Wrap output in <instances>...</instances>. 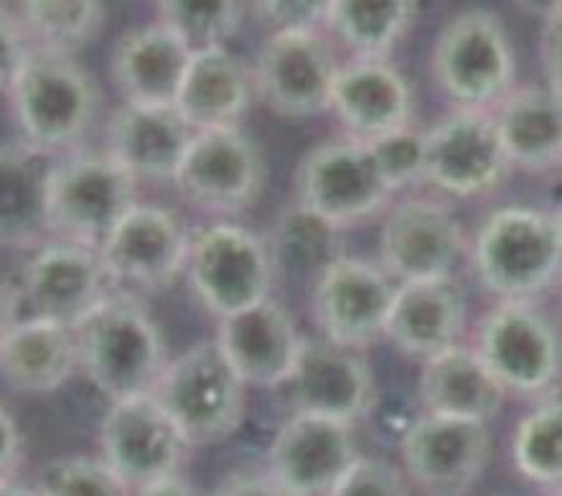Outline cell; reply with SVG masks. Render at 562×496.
Returning a JSON list of instances; mask_svg holds the SVG:
<instances>
[{
	"instance_id": "obj_1",
	"label": "cell",
	"mask_w": 562,
	"mask_h": 496,
	"mask_svg": "<svg viewBox=\"0 0 562 496\" xmlns=\"http://www.w3.org/2000/svg\"><path fill=\"white\" fill-rule=\"evenodd\" d=\"M3 92L19 140L38 154L59 158L82 148L104 105L98 79L77 56L31 52Z\"/></svg>"
},
{
	"instance_id": "obj_2",
	"label": "cell",
	"mask_w": 562,
	"mask_h": 496,
	"mask_svg": "<svg viewBox=\"0 0 562 496\" xmlns=\"http://www.w3.org/2000/svg\"><path fill=\"white\" fill-rule=\"evenodd\" d=\"M75 334L79 372L110 405L150 395L171 362L164 331L138 295L112 291Z\"/></svg>"
},
{
	"instance_id": "obj_3",
	"label": "cell",
	"mask_w": 562,
	"mask_h": 496,
	"mask_svg": "<svg viewBox=\"0 0 562 496\" xmlns=\"http://www.w3.org/2000/svg\"><path fill=\"white\" fill-rule=\"evenodd\" d=\"M140 183L108 156L79 148L52 158L44 187V235L100 250L112 229L140 204Z\"/></svg>"
},
{
	"instance_id": "obj_4",
	"label": "cell",
	"mask_w": 562,
	"mask_h": 496,
	"mask_svg": "<svg viewBox=\"0 0 562 496\" xmlns=\"http://www.w3.org/2000/svg\"><path fill=\"white\" fill-rule=\"evenodd\" d=\"M247 387L220 343H191L160 374L154 395L189 448L229 441L247 418Z\"/></svg>"
},
{
	"instance_id": "obj_5",
	"label": "cell",
	"mask_w": 562,
	"mask_h": 496,
	"mask_svg": "<svg viewBox=\"0 0 562 496\" xmlns=\"http://www.w3.org/2000/svg\"><path fill=\"white\" fill-rule=\"evenodd\" d=\"M476 278L499 301H532L562 278V235L550 212L502 206L471 243Z\"/></svg>"
},
{
	"instance_id": "obj_6",
	"label": "cell",
	"mask_w": 562,
	"mask_h": 496,
	"mask_svg": "<svg viewBox=\"0 0 562 496\" xmlns=\"http://www.w3.org/2000/svg\"><path fill=\"white\" fill-rule=\"evenodd\" d=\"M112 293L100 252L75 243L46 239L15 270L5 322L34 318L77 329Z\"/></svg>"
},
{
	"instance_id": "obj_7",
	"label": "cell",
	"mask_w": 562,
	"mask_h": 496,
	"mask_svg": "<svg viewBox=\"0 0 562 496\" xmlns=\"http://www.w3.org/2000/svg\"><path fill=\"white\" fill-rule=\"evenodd\" d=\"M514 71L509 31L484 8L453 15L432 44V82L459 110H494L514 90Z\"/></svg>"
},
{
	"instance_id": "obj_8",
	"label": "cell",
	"mask_w": 562,
	"mask_h": 496,
	"mask_svg": "<svg viewBox=\"0 0 562 496\" xmlns=\"http://www.w3.org/2000/svg\"><path fill=\"white\" fill-rule=\"evenodd\" d=\"M276 278L270 245L243 224L214 222L191 235L189 288L220 322L272 298Z\"/></svg>"
},
{
	"instance_id": "obj_9",
	"label": "cell",
	"mask_w": 562,
	"mask_h": 496,
	"mask_svg": "<svg viewBox=\"0 0 562 496\" xmlns=\"http://www.w3.org/2000/svg\"><path fill=\"white\" fill-rule=\"evenodd\" d=\"M295 204L334 229H355L387 214L395 196L384 183L369 143L324 140L295 168Z\"/></svg>"
},
{
	"instance_id": "obj_10",
	"label": "cell",
	"mask_w": 562,
	"mask_h": 496,
	"mask_svg": "<svg viewBox=\"0 0 562 496\" xmlns=\"http://www.w3.org/2000/svg\"><path fill=\"white\" fill-rule=\"evenodd\" d=\"M473 349L509 395H548L562 377V336L532 301L496 303L481 318Z\"/></svg>"
},
{
	"instance_id": "obj_11",
	"label": "cell",
	"mask_w": 562,
	"mask_h": 496,
	"mask_svg": "<svg viewBox=\"0 0 562 496\" xmlns=\"http://www.w3.org/2000/svg\"><path fill=\"white\" fill-rule=\"evenodd\" d=\"M265 156L243 127L194 133L171 187L191 210L209 217H239L260 202Z\"/></svg>"
},
{
	"instance_id": "obj_12",
	"label": "cell",
	"mask_w": 562,
	"mask_h": 496,
	"mask_svg": "<svg viewBox=\"0 0 562 496\" xmlns=\"http://www.w3.org/2000/svg\"><path fill=\"white\" fill-rule=\"evenodd\" d=\"M341 64L326 31L270 34L252 64L255 94L276 117L303 123L331 108Z\"/></svg>"
},
{
	"instance_id": "obj_13",
	"label": "cell",
	"mask_w": 562,
	"mask_h": 496,
	"mask_svg": "<svg viewBox=\"0 0 562 496\" xmlns=\"http://www.w3.org/2000/svg\"><path fill=\"white\" fill-rule=\"evenodd\" d=\"M191 232L171 210L138 204L112 229L100 247V260L112 291L154 295L187 275Z\"/></svg>"
},
{
	"instance_id": "obj_14",
	"label": "cell",
	"mask_w": 562,
	"mask_h": 496,
	"mask_svg": "<svg viewBox=\"0 0 562 496\" xmlns=\"http://www.w3.org/2000/svg\"><path fill=\"white\" fill-rule=\"evenodd\" d=\"M492 433L481 420L423 413L400 436V466L425 496H463L484 476Z\"/></svg>"
},
{
	"instance_id": "obj_15",
	"label": "cell",
	"mask_w": 562,
	"mask_h": 496,
	"mask_svg": "<svg viewBox=\"0 0 562 496\" xmlns=\"http://www.w3.org/2000/svg\"><path fill=\"white\" fill-rule=\"evenodd\" d=\"M397 283L376 262L341 255L313 278L311 316L321 339L364 351L384 336Z\"/></svg>"
},
{
	"instance_id": "obj_16",
	"label": "cell",
	"mask_w": 562,
	"mask_h": 496,
	"mask_svg": "<svg viewBox=\"0 0 562 496\" xmlns=\"http://www.w3.org/2000/svg\"><path fill=\"white\" fill-rule=\"evenodd\" d=\"M469 250L463 224L438 199H403L382 219L380 266L395 283L453 278Z\"/></svg>"
},
{
	"instance_id": "obj_17",
	"label": "cell",
	"mask_w": 562,
	"mask_h": 496,
	"mask_svg": "<svg viewBox=\"0 0 562 496\" xmlns=\"http://www.w3.org/2000/svg\"><path fill=\"white\" fill-rule=\"evenodd\" d=\"M494 115L484 110H456L425 131V183L446 196L488 194L509 173Z\"/></svg>"
},
{
	"instance_id": "obj_18",
	"label": "cell",
	"mask_w": 562,
	"mask_h": 496,
	"mask_svg": "<svg viewBox=\"0 0 562 496\" xmlns=\"http://www.w3.org/2000/svg\"><path fill=\"white\" fill-rule=\"evenodd\" d=\"M187 451L179 428L154 395L112 403L102 415L100 455L133 492L179 474Z\"/></svg>"
},
{
	"instance_id": "obj_19",
	"label": "cell",
	"mask_w": 562,
	"mask_h": 496,
	"mask_svg": "<svg viewBox=\"0 0 562 496\" xmlns=\"http://www.w3.org/2000/svg\"><path fill=\"white\" fill-rule=\"evenodd\" d=\"M283 390L291 415H318L351 426L364 420L380 397L364 351L326 339H306Z\"/></svg>"
},
{
	"instance_id": "obj_20",
	"label": "cell",
	"mask_w": 562,
	"mask_h": 496,
	"mask_svg": "<svg viewBox=\"0 0 562 496\" xmlns=\"http://www.w3.org/2000/svg\"><path fill=\"white\" fill-rule=\"evenodd\" d=\"M361 459L357 426L291 415L268 446V474L293 496H328Z\"/></svg>"
},
{
	"instance_id": "obj_21",
	"label": "cell",
	"mask_w": 562,
	"mask_h": 496,
	"mask_svg": "<svg viewBox=\"0 0 562 496\" xmlns=\"http://www.w3.org/2000/svg\"><path fill=\"white\" fill-rule=\"evenodd\" d=\"M191 46L160 19L120 31L110 54V82L123 105L176 108Z\"/></svg>"
},
{
	"instance_id": "obj_22",
	"label": "cell",
	"mask_w": 562,
	"mask_h": 496,
	"mask_svg": "<svg viewBox=\"0 0 562 496\" xmlns=\"http://www.w3.org/2000/svg\"><path fill=\"white\" fill-rule=\"evenodd\" d=\"M214 341L247 387H285L299 364L306 336L291 311L276 298L239 311L216 324Z\"/></svg>"
},
{
	"instance_id": "obj_23",
	"label": "cell",
	"mask_w": 562,
	"mask_h": 496,
	"mask_svg": "<svg viewBox=\"0 0 562 496\" xmlns=\"http://www.w3.org/2000/svg\"><path fill=\"white\" fill-rule=\"evenodd\" d=\"M328 112L349 138L374 143L413 125V90L387 59H349L336 75Z\"/></svg>"
},
{
	"instance_id": "obj_24",
	"label": "cell",
	"mask_w": 562,
	"mask_h": 496,
	"mask_svg": "<svg viewBox=\"0 0 562 496\" xmlns=\"http://www.w3.org/2000/svg\"><path fill=\"white\" fill-rule=\"evenodd\" d=\"M465 322H469V303L456 275L397 283L384 339H390L392 347L405 357L428 362L459 347Z\"/></svg>"
},
{
	"instance_id": "obj_25",
	"label": "cell",
	"mask_w": 562,
	"mask_h": 496,
	"mask_svg": "<svg viewBox=\"0 0 562 496\" xmlns=\"http://www.w3.org/2000/svg\"><path fill=\"white\" fill-rule=\"evenodd\" d=\"M191 138L176 108L120 105L108 120L104 150L138 183H173Z\"/></svg>"
},
{
	"instance_id": "obj_26",
	"label": "cell",
	"mask_w": 562,
	"mask_h": 496,
	"mask_svg": "<svg viewBox=\"0 0 562 496\" xmlns=\"http://www.w3.org/2000/svg\"><path fill=\"white\" fill-rule=\"evenodd\" d=\"M252 67L229 46L194 52L183 77L176 110L194 133L243 127L252 108Z\"/></svg>"
},
{
	"instance_id": "obj_27",
	"label": "cell",
	"mask_w": 562,
	"mask_h": 496,
	"mask_svg": "<svg viewBox=\"0 0 562 496\" xmlns=\"http://www.w3.org/2000/svg\"><path fill=\"white\" fill-rule=\"evenodd\" d=\"M79 372L77 334L67 326L15 318L0 331V374L21 395H49Z\"/></svg>"
},
{
	"instance_id": "obj_28",
	"label": "cell",
	"mask_w": 562,
	"mask_h": 496,
	"mask_svg": "<svg viewBox=\"0 0 562 496\" xmlns=\"http://www.w3.org/2000/svg\"><path fill=\"white\" fill-rule=\"evenodd\" d=\"M417 392L423 413L481 422L496 418L509 395L479 351L463 343L423 362Z\"/></svg>"
},
{
	"instance_id": "obj_29",
	"label": "cell",
	"mask_w": 562,
	"mask_h": 496,
	"mask_svg": "<svg viewBox=\"0 0 562 496\" xmlns=\"http://www.w3.org/2000/svg\"><path fill=\"white\" fill-rule=\"evenodd\" d=\"M492 115L512 166L529 173L562 166V98L550 84L514 87Z\"/></svg>"
},
{
	"instance_id": "obj_30",
	"label": "cell",
	"mask_w": 562,
	"mask_h": 496,
	"mask_svg": "<svg viewBox=\"0 0 562 496\" xmlns=\"http://www.w3.org/2000/svg\"><path fill=\"white\" fill-rule=\"evenodd\" d=\"M420 13L413 0H326V34L355 59L384 61Z\"/></svg>"
},
{
	"instance_id": "obj_31",
	"label": "cell",
	"mask_w": 562,
	"mask_h": 496,
	"mask_svg": "<svg viewBox=\"0 0 562 496\" xmlns=\"http://www.w3.org/2000/svg\"><path fill=\"white\" fill-rule=\"evenodd\" d=\"M3 15L34 52L77 56L102 34L108 5L98 0H26Z\"/></svg>"
},
{
	"instance_id": "obj_32",
	"label": "cell",
	"mask_w": 562,
	"mask_h": 496,
	"mask_svg": "<svg viewBox=\"0 0 562 496\" xmlns=\"http://www.w3.org/2000/svg\"><path fill=\"white\" fill-rule=\"evenodd\" d=\"M52 158L15 138L3 146V243L11 247L42 245L44 235V187Z\"/></svg>"
},
{
	"instance_id": "obj_33",
	"label": "cell",
	"mask_w": 562,
	"mask_h": 496,
	"mask_svg": "<svg viewBox=\"0 0 562 496\" xmlns=\"http://www.w3.org/2000/svg\"><path fill=\"white\" fill-rule=\"evenodd\" d=\"M512 461L527 482L562 489V395L540 399L517 422Z\"/></svg>"
},
{
	"instance_id": "obj_34",
	"label": "cell",
	"mask_w": 562,
	"mask_h": 496,
	"mask_svg": "<svg viewBox=\"0 0 562 496\" xmlns=\"http://www.w3.org/2000/svg\"><path fill=\"white\" fill-rule=\"evenodd\" d=\"M339 235V229L328 227L303 206H288L272 229L270 250L278 275L311 273L316 278L326 266L341 258Z\"/></svg>"
},
{
	"instance_id": "obj_35",
	"label": "cell",
	"mask_w": 562,
	"mask_h": 496,
	"mask_svg": "<svg viewBox=\"0 0 562 496\" xmlns=\"http://www.w3.org/2000/svg\"><path fill=\"white\" fill-rule=\"evenodd\" d=\"M250 5L237 0H160L156 19L179 31L191 52L229 46L245 23Z\"/></svg>"
},
{
	"instance_id": "obj_36",
	"label": "cell",
	"mask_w": 562,
	"mask_h": 496,
	"mask_svg": "<svg viewBox=\"0 0 562 496\" xmlns=\"http://www.w3.org/2000/svg\"><path fill=\"white\" fill-rule=\"evenodd\" d=\"M42 496H133V489L104 463L102 455L67 453L38 469Z\"/></svg>"
},
{
	"instance_id": "obj_37",
	"label": "cell",
	"mask_w": 562,
	"mask_h": 496,
	"mask_svg": "<svg viewBox=\"0 0 562 496\" xmlns=\"http://www.w3.org/2000/svg\"><path fill=\"white\" fill-rule=\"evenodd\" d=\"M380 173L392 194L425 181V131L413 125L369 143Z\"/></svg>"
},
{
	"instance_id": "obj_38",
	"label": "cell",
	"mask_w": 562,
	"mask_h": 496,
	"mask_svg": "<svg viewBox=\"0 0 562 496\" xmlns=\"http://www.w3.org/2000/svg\"><path fill=\"white\" fill-rule=\"evenodd\" d=\"M328 496H413V484L397 463L361 455Z\"/></svg>"
},
{
	"instance_id": "obj_39",
	"label": "cell",
	"mask_w": 562,
	"mask_h": 496,
	"mask_svg": "<svg viewBox=\"0 0 562 496\" xmlns=\"http://www.w3.org/2000/svg\"><path fill=\"white\" fill-rule=\"evenodd\" d=\"M250 11L265 36L326 31V0H257Z\"/></svg>"
},
{
	"instance_id": "obj_40",
	"label": "cell",
	"mask_w": 562,
	"mask_h": 496,
	"mask_svg": "<svg viewBox=\"0 0 562 496\" xmlns=\"http://www.w3.org/2000/svg\"><path fill=\"white\" fill-rule=\"evenodd\" d=\"M540 52L548 84L562 98V0L552 3L544 13Z\"/></svg>"
},
{
	"instance_id": "obj_41",
	"label": "cell",
	"mask_w": 562,
	"mask_h": 496,
	"mask_svg": "<svg viewBox=\"0 0 562 496\" xmlns=\"http://www.w3.org/2000/svg\"><path fill=\"white\" fill-rule=\"evenodd\" d=\"M212 496H293L285 492L268 471H232L224 476Z\"/></svg>"
},
{
	"instance_id": "obj_42",
	"label": "cell",
	"mask_w": 562,
	"mask_h": 496,
	"mask_svg": "<svg viewBox=\"0 0 562 496\" xmlns=\"http://www.w3.org/2000/svg\"><path fill=\"white\" fill-rule=\"evenodd\" d=\"M0 428H3V484H13L15 469L21 463V433L8 407L0 413Z\"/></svg>"
},
{
	"instance_id": "obj_43",
	"label": "cell",
	"mask_w": 562,
	"mask_h": 496,
	"mask_svg": "<svg viewBox=\"0 0 562 496\" xmlns=\"http://www.w3.org/2000/svg\"><path fill=\"white\" fill-rule=\"evenodd\" d=\"M133 496H202V494H199V489H194V484H189L181 474H176V476L160 478V482H154L148 486H140V489L133 492Z\"/></svg>"
},
{
	"instance_id": "obj_44",
	"label": "cell",
	"mask_w": 562,
	"mask_h": 496,
	"mask_svg": "<svg viewBox=\"0 0 562 496\" xmlns=\"http://www.w3.org/2000/svg\"><path fill=\"white\" fill-rule=\"evenodd\" d=\"M0 496H42L36 486H23V484H3L0 486Z\"/></svg>"
},
{
	"instance_id": "obj_45",
	"label": "cell",
	"mask_w": 562,
	"mask_h": 496,
	"mask_svg": "<svg viewBox=\"0 0 562 496\" xmlns=\"http://www.w3.org/2000/svg\"><path fill=\"white\" fill-rule=\"evenodd\" d=\"M552 217H555L558 227H560V235H562V196L558 199V206H555V212H552Z\"/></svg>"
},
{
	"instance_id": "obj_46",
	"label": "cell",
	"mask_w": 562,
	"mask_h": 496,
	"mask_svg": "<svg viewBox=\"0 0 562 496\" xmlns=\"http://www.w3.org/2000/svg\"><path fill=\"white\" fill-rule=\"evenodd\" d=\"M550 496H562V489H552Z\"/></svg>"
}]
</instances>
